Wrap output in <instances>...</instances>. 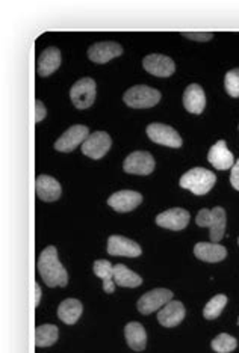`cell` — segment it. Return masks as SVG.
<instances>
[{
  "label": "cell",
  "instance_id": "obj_31",
  "mask_svg": "<svg viewBox=\"0 0 239 353\" xmlns=\"http://www.w3.org/2000/svg\"><path fill=\"white\" fill-rule=\"evenodd\" d=\"M46 114H47V110H46L44 103L37 100L35 101V123H41L46 118Z\"/></svg>",
  "mask_w": 239,
  "mask_h": 353
},
{
  "label": "cell",
  "instance_id": "obj_14",
  "mask_svg": "<svg viewBox=\"0 0 239 353\" xmlns=\"http://www.w3.org/2000/svg\"><path fill=\"white\" fill-rule=\"evenodd\" d=\"M142 203V195L135 190H120L108 198V205L115 212L126 213L132 212Z\"/></svg>",
  "mask_w": 239,
  "mask_h": 353
},
{
  "label": "cell",
  "instance_id": "obj_11",
  "mask_svg": "<svg viewBox=\"0 0 239 353\" xmlns=\"http://www.w3.org/2000/svg\"><path fill=\"white\" fill-rule=\"evenodd\" d=\"M142 67L146 68L147 73L153 74L156 77H170L176 65H174V61L165 54H149L142 61Z\"/></svg>",
  "mask_w": 239,
  "mask_h": 353
},
{
  "label": "cell",
  "instance_id": "obj_18",
  "mask_svg": "<svg viewBox=\"0 0 239 353\" xmlns=\"http://www.w3.org/2000/svg\"><path fill=\"white\" fill-rule=\"evenodd\" d=\"M183 106L189 114H202L206 106V95L203 88L197 83L189 85L183 94Z\"/></svg>",
  "mask_w": 239,
  "mask_h": 353
},
{
  "label": "cell",
  "instance_id": "obj_5",
  "mask_svg": "<svg viewBox=\"0 0 239 353\" xmlns=\"http://www.w3.org/2000/svg\"><path fill=\"white\" fill-rule=\"evenodd\" d=\"M95 95H97V85H95L94 79L91 77H84L77 80L70 90L71 103L77 109H88L90 106H93Z\"/></svg>",
  "mask_w": 239,
  "mask_h": 353
},
{
  "label": "cell",
  "instance_id": "obj_23",
  "mask_svg": "<svg viewBox=\"0 0 239 353\" xmlns=\"http://www.w3.org/2000/svg\"><path fill=\"white\" fill-rule=\"evenodd\" d=\"M82 303L77 299H66L58 307V317L66 325H75L82 316Z\"/></svg>",
  "mask_w": 239,
  "mask_h": 353
},
{
  "label": "cell",
  "instance_id": "obj_8",
  "mask_svg": "<svg viewBox=\"0 0 239 353\" xmlns=\"http://www.w3.org/2000/svg\"><path fill=\"white\" fill-rule=\"evenodd\" d=\"M123 170L127 174L149 175L155 170V159L147 151H135L124 159Z\"/></svg>",
  "mask_w": 239,
  "mask_h": 353
},
{
  "label": "cell",
  "instance_id": "obj_15",
  "mask_svg": "<svg viewBox=\"0 0 239 353\" xmlns=\"http://www.w3.org/2000/svg\"><path fill=\"white\" fill-rule=\"evenodd\" d=\"M208 160L215 170H220V171L232 170L235 165V157L232 152L229 151L226 141H218L215 145L211 147Z\"/></svg>",
  "mask_w": 239,
  "mask_h": 353
},
{
  "label": "cell",
  "instance_id": "obj_4",
  "mask_svg": "<svg viewBox=\"0 0 239 353\" xmlns=\"http://www.w3.org/2000/svg\"><path fill=\"white\" fill-rule=\"evenodd\" d=\"M123 100L129 108L147 109L156 106L161 100V92L146 85H135L124 92Z\"/></svg>",
  "mask_w": 239,
  "mask_h": 353
},
{
  "label": "cell",
  "instance_id": "obj_22",
  "mask_svg": "<svg viewBox=\"0 0 239 353\" xmlns=\"http://www.w3.org/2000/svg\"><path fill=\"white\" fill-rule=\"evenodd\" d=\"M194 254L198 260L206 263H218L227 256V251L224 246L218 243H197L194 246Z\"/></svg>",
  "mask_w": 239,
  "mask_h": 353
},
{
  "label": "cell",
  "instance_id": "obj_12",
  "mask_svg": "<svg viewBox=\"0 0 239 353\" xmlns=\"http://www.w3.org/2000/svg\"><path fill=\"white\" fill-rule=\"evenodd\" d=\"M108 254L114 256H129L135 259L142 254L141 246L133 240L123 236H111L108 239Z\"/></svg>",
  "mask_w": 239,
  "mask_h": 353
},
{
  "label": "cell",
  "instance_id": "obj_10",
  "mask_svg": "<svg viewBox=\"0 0 239 353\" xmlns=\"http://www.w3.org/2000/svg\"><path fill=\"white\" fill-rule=\"evenodd\" d=\"M113 139L106 132H94L82 143V152L94 160H99L111 150Z\"/></svg>",
  "mask_w": 239,
  "mask_h": 353
},
{
  "label": "cell",
  "instance_id": "obj_6",
  "mask_svg": "<svg viewBox=\"0 0 239 353\" xmlns=\"http://www.w3.org/2000/svg\"><path fill=\"white\" fill-rule=\"evenodd\" d=\"M173 301V292L166 290V288H155V290H150L146 294H142L137 308L141 312V314L149 316L151 312H155L157 310H162L166 303H170Z\"/></svg>",
  "mask_w": 239,
  "mask_h": 353
},
{
  "label": "cell",
  "instance_id": "obj_35",
  "mask_svg": "<svg viewBox=\"0 0 239 353\" xmlns=\"http://www.w3.org/2000/svg\"><path fill=\"white\" fill-rule=\"evenodd\" d=\"M238 323H239V319H238Z\"/></svg>",
  "mask_w": 239,
  "mask_h": 353
},
{
  "label": "cell",
  "instance_id": "obj_20",
  "mask_svg": "<svg viewBox=\"0 0 239 353\" xmlns=\"http://www.w3.org/2000/svg\"><path fill=\"white\" fill-rule=\"evenodd\" d=\"M61 65V52L57 47H49L37 59V71L39 76L47 77L50 76L53 71H57Z\"/></svg>",
  "mask_w": 239,
  "mask_h": 353
},
{
  "label": "cell",
  "instance_id": "obj_24",
  "mask_svg": "<svg viewBox=\"0 0 239 353\" xmlns=\"http://www.w3.org/2000/svg\"><path fill=\"white\" fill-rule=\"evenodd\" d=\"M93 270L95 276H99L103 281V290L105 293H114L115 283H114V266L108 260H97L94 263Z\"/></svg>",
  "mask_w": 239,
  "mask_h": 353
},
{
  "label": "cell",
  "instance_id": "obj_34",
  "mask_svg": "<svg viewBox=\"0 0 239 353\" xmlns=\"http://www.w3.org/2000/svg\"><path fill=\"white\" fill-rule=\"evenodd\" d=\"M238 243H239V237H238Z\"/></svg>",
  "mask_w": 239,
  "mask_h": 353
},
{
  "label": "cell",
  "instance_id": "obj_1",
  "mask_svg": "<svg viewBox=\"0 0 239 353\" xmlns=\"http://www.w3.org/2000/svg\"><path fill=\"white\" fill-rule=\"evenodd\" d=\"M38 274L41 275L47 287H66L68 274L58 259V251L55 246H47L38 256Z\"/></svg>",
  "mask_w": 239,
  "mask_h": 353
},
{
  "label": "cell",
  "instance_id": "obj_21",
  "mask_svg": "<svg viewBox=\"0 0 239 353\" xmlns=\"http://www.w3.org/2000/svg\"><path fill=\"white\" fill-rule=\"evenodd\" d=\"M126 343L132 350L141 352L147 346V332L144 326L138 322H131L124 326Z\"/></svg>",
  "mask_w": 239,
  "mask_h": 353
},
{
  "label": "cell",
  "instance_id": "obj_16",
  "mask_svg": "<svg viewBox=\"0 0 239 353\" xmlns=\"http://www.w3.org/2000/svg\"><path fill=\"white\" fill-rule=\"evenodd\" d=\"M123 53V47L114 41L95 43L88 49V58L95 63H106Z\"/></svg>",
  "mask_w": 239,
  "mask_h": 353
},
{
  "label": "cell",
  "instance_id": "obj_30",
  "mask_svg": "<svg viewBox=\"0 0 239 353\" xmlns=\"http://www.w3.org/2000/svg\"><path fill=\"white\" fill-rule=\"evenodd\" d=\"M183 35L189 39H197V41H209L213 37L212 32H183Z\"/></svg>",
  "mask_w": 239,
  "mask_h": 353
},
{
  "label": "cell",
  "instance_id": "obj_25",
  "mask_svg": "<svg viewBox=\"0 0 239 353\" xmlns=\"http://www.w3.org/2000/svg\"><path fill=\"white\" fill-rule=\"evenodd\" d=\"M114 283L120 287L135 288L142 284V278L138 274H135L133 270L127 269L124 264H117V266H114Z\"/></svg>",
  "mask_w": 239,
  "mask_h": 353
},
{
  "label": "cell",
  "instance_id": "obj_9",
  "mask_svg": "<svg viewBox=\"0 0 239 353\" xmlns=\"http://www.w3.org/2000/svg\"><path fill=\"white\" fill-rule=\"evenodd\" d=\"M88 133H90V130L86 125L77 124V125L70 127L68 130L64 132L57 139V142H55V148H57L58 151H62V152L73 151L75 148H77L81 143H84L86 141V138L90 136Z\"/></svg>",
  "mask_w": 239,
  "mask_h": 353
},
{
  "label": "cell",
  "instance_id": "obj_26",
  "mask_svg": "<svg viewBox=\"0 0 239 353\" xmlns=\"http://www.w3.org/2000/svg\"><path fill=\"white\" fill-rule=\"evenodd\" d=\"M58 341V327L55 325H41L35 329V346L50 347Z\"/></svg>",
  "mask_w": 239,
  "mask_h": 353
},
{
  "label": "cell",
  "instance_id": "obj_13",
  "mask_svg": "<svg viewBox=\"0 0 239 353\" xmlns=\"http://www.w3.org/2000/svg\"><path fill=\"white\" fill-rule=\"evenodd\" d=\"M156 223L159 227L173 231L185 230L189 223V213L185 208H170V210L156 216Z\"/></svg>",
  "mask_w": 239,
  "mask_h": 353
},
{
  "label": "cell",
  "instance_id": "obj_19",
  "mask_svg": "<svg viewBox=\"0 0 239 353\" xmlns=\"http://www.w3.org/2000/svg\"><path fill=\"white\" fill-rule=\"evenodd\" d=\"M185 307L179 301H171L166 303L165 307L157 312L159 323L165 327H174L178 326L183 319H185Z\"/></svg>",
  "mask_w": 239,
  "mask_h": 353
},
{
  "label": "cell",
  "instance_id": "obj_2",
  "mask_svg": "<svg viewBox=\"0 0 239 353\" xmlns=\"http://www.w3.org/2000/svg\"><path fill=\"white\" fill-rule=\"evenodd\" d=\"M217 183V176L212 171L204 170V168H193L188 172L182 175L179 181L180 188L188 189L194 195H206Z\"/></svg>",
  "mask_w": 239,
  "mask_h": 353
},
{
  "label": "cell",
  "instance_id": "obj_17",
  "mask_svg": "<svg viewBox=\"0 0 239 353\" xmlns=\"http://www.w3.org/2000/svg\"><path fill=\"white\" fill-rule=\"evenodd\" d=\"M35 192L39 199L46 203H53L61 196V184L50 175H39L35 181Z\"/></svg>",
  "mask_w": 239,
  "mask_h": 353
},
{
  "label": "cell",
  "instance_id": "obj_27",
  "mask_svg": "<svg viewBox=\"0 0 239 353\" xmlns=\"http://www.w3.org/2000/svg\"><path fill=\"white\" fill-rule=\"evenodd\" d=\"M226 305H227V296L226 294L213 296V298L208 303H206L204 308H203L204 319H208V320L217 319L222 312V310L226 308Z\"/></svg>",
  "mask_w": 239,
  "mask_h": 353
},
{
  "label": "cell",
  "instance_id": "obj_3",
  "mask_svg": "<svg viewBox=\"0 0 239 353\" xmlns=\"http://www.w3.org/2000/svg\"><path fill=\"white\" fill-rule=\"evenodd\" d=\"M195 222L198 227H208L211 230L209 236H211V240L213 243L220 242V240L224 237V231H226L224 208L213 207L212 210H208V208H202V210L197 213Z\"/></svg>",
  "mask_w": 239,
  "mask_h": 353
},
{
  "label": "cell",
  "instance_id": "obj_7",
  "mask_svg": "<svg viewBox=\"0 0 239 353\" xmlns=\"http://www.w3.org/2000/svg\"><path fill=\"white\" fill-rule=\"evenodd\" d=\"M147 136L150 138V141H153L155 143H159V145L170 147V148H180L182 147L180 134L170 125L159 124V123L149 124L147 125Z\"/></svg>",
  "mask_w": 239,
  "mask_h": 353
},
{
  "label": "cell",
  "instance_id": "obj_32",
  "mask_svg": "<svg viewBox=\"0 0 239 353\" xmlns=\"http://www.w3.org/2000/svg\"><path fill=\"white\" fill-rule=\"evenodd\" d=\"M230 183H232V186L239 190V159L238 162H235L233 168H232V172H230Z\"/></svg>",
  "mask_w": 239,
  "mask_h": 353
},
{
  "label": "cell",
  "instance_id": "obj_28",
  "mask_svg": "<svg viewBox=\"0 0 239 353\" xmlns=\"http://www.w3.org/2000/svg\"><path fill=\"white\" fill-rule=\"evenodd\" d=\"M211 347L217 353H230L238 347V341L229 334H220L211 343Z\"/></svg>",
  "mask_w": 239,
  "mask_h": 353
},
{
  "label": "cell",
  "instance_id": "obj_29",
  "mask_svg": "<svg viewBox=\"0 0 239 353\" xmlns=\"http://www.w3.org/2000/svg\"><path fill=\"white\" fill-rule=\"evenodd\" d=\"M224 86L230 97L233 99L239 97V68L230 70L229 73H226Z\"/></svg>",
  "mask_w": 239,
  "mask_h": 353
},
{
  "label": "cell",
  "instance_id": "obj_33",
  "mask_svg": "<svg viewBox=\"0 0 239 353\" xmlns=\"http://www.w3.org/2000/svg\"><path fill=\"white\" fill-rule=\"evenodd\" d=\"M39 302H41V287L35 283V307H38Z\"/></svg>",
  "mask_w": 239,
  "mask_h": 353
}]
</instances>
